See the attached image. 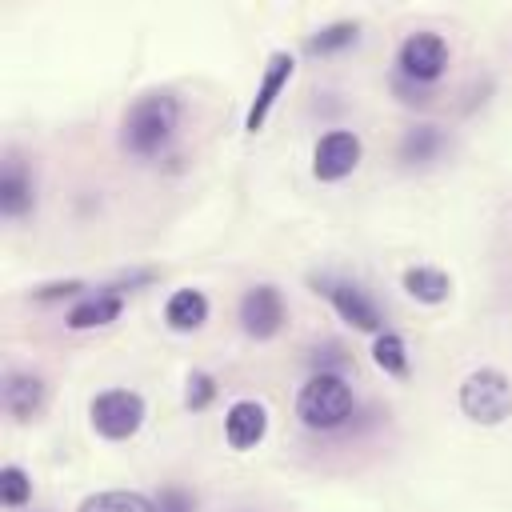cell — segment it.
<instances>
[{"instance_id": "6da1fadb", "label": "cell", "mask_w": 512, "mask_h": 512, "mask_svg": "<svg viewBox=\"0 0 512 512\" xmlns=\"http://www.w3.org/2000/svg\"><path fill=\"white\" fill-rule=\"evenodd\" d=\"M176 128H180V100H176V92H168V88L140 92L128 104L124 120H120V148L140 156V160H152V156H160L172 144Z\"/></svg>"}, {"instance_id": "7a4b0ae2", "label": "cell", "mask_w": 512, "mask_h": 512, "mask_svg": "<svg viewBox=\"0 0 512 512\" xmlns=\"http://www.w3.org/2000/svg\"><path fill=\"white\" fill-rule=\"evenodd\" d=\"M356 408L352 384L332 372H308V380L296 392V420L312 432H336L348 424Z\"/></svg>"}, {"instance_id": "3957f363", "label": "cell", "mask_w": 512, "mask_h": 512, "mask_svg": "<svg viewBox=\"0 0 512 512\" xmlns=\"http://www.w3.org/2000/svg\"><path fill=\"white\" fill-rule=\"evenodd\" d=\"M456 404L464 412V420L480 424V428H496L512 416V376L504 368H472L460 388H456Z\"/></svg>"}, {"instance_id": "277c9868", "label": "cell", "mask_w": 512, "mask_h": 512, "mask_svg": "<svg viewBox=\"0 0 512 512\" xmlns=\"http://www.w3.org/2000/svg\"><path fill=\"white\" fill-rule=\"evenodd\" d=\"M312 292L324 296L348 328L368 332L372 340H376L380 332H388V328H384V312H380V304H376L356 280H344V276H328V272H324V276H312Z\"/></svg>"}, {"instance_id": "5b68a950", "label": "cell", "mask_w": 512, "mask_h": 512, "mask_svg": "<svg viewBox=\"0 0 512 512\" xmlns=\"http://www.w3.org/2000/svg\"><path fill=\"white\" fill-rule=\"evenodd\" d=\"M148 416V404L140 392L132 388H104L92 396L88 404V420H92V432L104 436V440H132L140 432Z\"/></svg>"}, {"instance_id": "8992f818", "label": "cell", "mask_w": 512, "mask_h": 512, "mask_svg": "<svg viewBox=\"0 0 512 512\" xmlns=\"http://www.w3.org/2000/svg\"><path fill=\"white\" fill-rule=\"evenodd\" d=\"M448 60H452L448 40H444L440 32L420 28V32H408V36L400 40V52H396V76H404V80L428 88V84H436V80L448 72Z\"/></svg>"}, {"instance_id": "52a82bcc", "label": "cell", "mask_w": 512, "mask_h": 512, "mask_svg": "<svg viewBox=\"0 0 512 512\" xmlns=\"http://www.w3.org/2000/svg\"><path fill=\"white\" fill-rule=\"evenodd\" d=\"M236 320H240V332L248 340H272L284 320H288V304H284V292L268 280L244 288L240 304H236Z\"/></svg>"}, {"instance_id": "ba28073f", "label": "cell", "mask_w": 512, "mask_h": 512, "mask_svg": "<svg viewBox=\"0 0 512 512\" xmlns=\"http://www.w3.org/2000/svg\"><path fill=\"white\" fill-rule=\"evenodd\" d=\"M360 160H364L360 136L352 128H328L312 148V176L320 184H336V180L352 176L360 168Z\"/></svg>"}, {"instance_id": "9c48e42d", "label": "cell", "mask_w": 512, "mask_h": 512, "mask_svg": "<svg viewBox=\"0 0 512 512\" xmlns=\"http://www.w3.org/2000/svg\"><path fill=\"white\" fill-rule=\"evenodd\" d=\"M292 76H296V56H292L288 48H276V52L268 56L264 72H260L256 96H252L248 116H244V132H248V136H256V132L268 124V116H272V108H276V100H280V92L288 88Z\"/></svg>"}, {"instance_id": "30bf717a", "label": "cell", "mask_w": 512, "mask_h": 512, "mask_svg": "<svg viewBox=\"0 0 512 512\" xmlns=\"http://www.w3.org/2000/svg\"><path fill=\"white\" fill-rule=\"evenodd\" d=\"M0 404H4V412H8L16 424L36 420V416L44 412V404H48V384H44V376H40V372H28V368L4 372V380H0Z\"/></svg>"}, {"instance_id": "8fae6325", "label": "cell", "mask_w": 512, "mask_h": 512, "mask_svg": "<svg viewBox=\"0 0 512 512\" xmlns=\"http://www.w3.org/2000/svg\"><path fill=\"white\" fill-rule=\"evenodd\" d=\"M268 436V408L252 396H240L224 408V440L236 452H252Z\"/></svg>"}, {"instance_id": "7c38bea8", "label": "cell", "mask_w": 512, "mask_h": 512, "mask_svg": "<svg viewBox=\"0 0 512 512\" xmlns=\"http://www.w3.org/2000/svg\"><path fill=\"white\" fill-rule=\"evenodd\" d=\"M444 148H448V132H444L440 124L420 120V124H412V128L400 132V140H396V160H400L404 168H428V164H436V160L444 156Z\"/></svg>"}, {"instance_id": "4fadbf2b", "label": "cell", "mask_w": 512, "mask_h": 512, "mask_svg": "<svg viewBox=\"0 0 512 512\" xmlns=\"http://www.w3.org/2000/svg\"><path fill=\"white\" fill-rule=\"evenodd\" d=\"M120 312H124V296H116V292H108V288H96V292L80 296V300L64 312V328H72V332L108 328V324L120 320Z\"/></svg>"}, {"instance_id": "5bb4252c", "label": "cell", "mask_w": 512, "mask_h": 512, "mask_svg": "<svg viewBox=\"0 0 512 512\" xmlns=\"http://www.w3.org/2000/svg\"><path fill=\"white\" fill-rule=\"evenodd\" d=\"M36 208V184L32 172L24 168V160L8 156L4 172H0V216L4 220H24Z\"/></svg>"}, {"instance_id": "9a60e30c", "label": "cell", "mask_w": 512, "mask_h": 512, "mask_svg": "<svg viewBox=\"0 0 512 512\" xmlns=\"http://www.w3.org/2000/svg\"><path fill=\"white\" fill-rule=\"evenodd\" d=\"M208 296L200 288H176L168 300H164V324L172 332H200L208 324Z\"/></svg>"}, {"instance_id": "2e32d148", "label": "cell", "mask_w": 512, "mask_h": 512, "mask_svg": "<svg viewBox=\"0 0 512 512\" xmlns=\"http://www.w3.org/2000/svg\"><path fill=\"white\" fill-rule=\"evenodd\" d=\"M400 288L416 304H444L452 296V276L444 268H432V264H412V268H404Z\"/></svg>"}, {"instance_id": "e0dca14e", "label": "cell", "mask_w": 512, "mask_h": 512, "mask_svg": "<svg viewBox=\"0 0 512 512\" xmlns=\"http://www.w3.org/2000/svg\"><path fill=\"white\" fill-rule=\"evenodd\" d=\"M356 44H360V20H332V24H324V28L304 36V52L320 56V60L324 56H340V52H348Z\"/></svg>"}, {"instance_id": "ac0fdd59", "label": "cell", "mask_w": 512, "mask_h": 512, "mask_svg": "<svg viewBox=\"0 0 512 512\" xmlns=\"http://www.w3.org/2000/svg\"><path fill=\"white\" fill-rule=\"evenodd\" d=\"M76 512H156V500L132 488H108V492H88Z\"/></svg>"}, {"instance_id": "d6986e66", "label": "cell", "mask_w": 512, "mask_h": 512, "mask_svg": "<svg viewBox=\"0 0 512 512\" xmlns=\"http://www.w3.org/2000/svg\"><path fill=\"white\" fill-rule=\"evenodd\" d=\"M372 364L384 372V376H396V380H404L408 376V344H404V336L400 332H380L376 340H372Z\"/></svg>"}, {"instance_id": "ffe728a7", "label": "cell", "mask_w": 512, "mask_h": 512, "mask_svg": "<svg viewBox=\"0 0 512 512\" xmlns=\"http://www.w3.org/2000/svg\"><path fill=\"white\" fill-rule=\"evenodd\" d=\"M32 500V476L20 468V464H4L0 468V504L4 508H24Z\"/></svg>"}, {"instance_id": "44dd1931", "label": "cell", "mask_w": 512, "mask_h": 512, "mask_svg": "<svg viewBox=\"0 0 512 512\" xmlns=\"http://www.w3.org/2000/svg\"><path fill=\"white\" fill-rule=\"evenodd\" d=\"M216 396H220V384H216L212 372H204V368L188 372V380H184V408H188V412H204V408H212Z\"/></svg>"}, {"instance_id": "7402d4cb", "label": "cell", "mask_w": 512, "mask_h": 512, "mask_svg": "<svg viewBox=\"0 0 512 512\" xmlns=\"http://www.w3.org/2000/svg\"><path fill=\"white\" fill-rule=\"evenodd\" d=\"M80 296H88L84 292V280H48V284H36L32 292H28V300H36V304H56V300H80Z\"/></svg>"}, {"instance_id": "603a6c76", "label": "cell", "mask_w": 512, "mask_h": 512, "mask_svg": "<svg viewBox=\"0 0 512 512\" xmlns=\"http://www.w3.org/2000/svg\"><path fill=\"white\" fill-rule=\"evenodd\" d=\"M352 368V356L340 348V344H316L312 348V372H332V376H344Z\"/></svg>"}, {"instance_id": "cb8c5ba5", "label": "cell", "mask_w": 512, "mask_h": 512, "mask_svg": "<svg viewBox=\"0 0 512 512\" xmlns=\"http://www.w3.org/2000/svg\"><path fill=\"white\" fill-rule=\"evenodd\" d=\"M152 500H156V512H196V496L184 484H164Z\"/></svg>"}]
</instances>
